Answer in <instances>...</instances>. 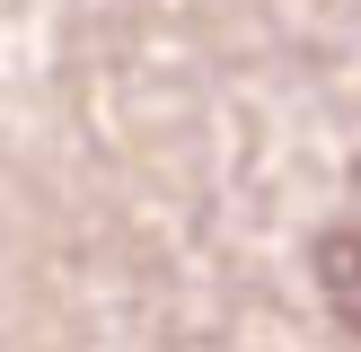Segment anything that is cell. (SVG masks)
<instances>
[{"mask_svg": "<svg viewBox=\"0 0 361 352\" xmlns=\"http://www.w3.org/2000/svg\"><path fill=\"white\" fill-rule=\"evenodd\" d=\"M326 299L344 308V326H361V238H326Z\"/></svg>", "mask_w": 361, "mask_h": 352, "instance_id": "6da1fadb", "label": "cell"}]
</instances>
